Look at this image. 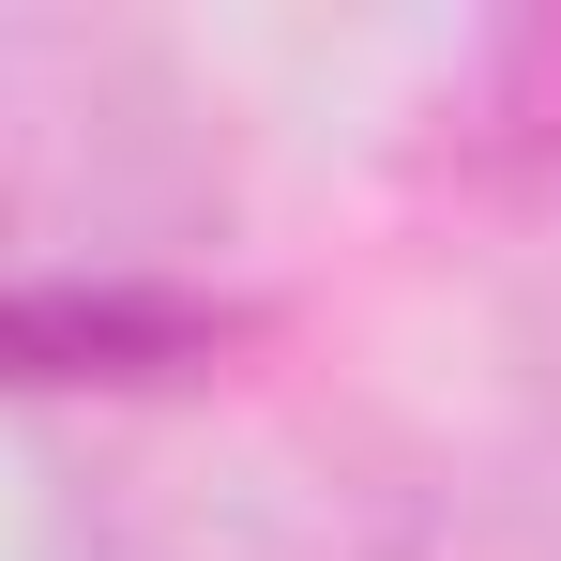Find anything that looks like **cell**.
I'll return each mask as SVG.
<instances>
[{"label": "cell", "mask_w": 561, "mask_h": 561, "mask_svg": "<svg viewBox=\"0 0 561 561\" xmlns=\"http://www.w3.org/2000/svg\"><path fill=\"white\" fill-rule=\"evenodd\" d=\"M243 334V304H213L183 274H46L0 288V394H137V379H197Z\"/></svg>", "instance_id": "obj_1"}, {"label": "cell", "mask_w": 561, "mask_h": 561, "mask_svg": "<svg viewBox=\"0 0 561 561\" xmlns=\"http://www.w3.org/2000/svg\"><path fill=\"white\" fill-rule=\"evenodd\" d=\"M410 561H561V410L516 456H485V485H456Z\"/></svg>", "instance_id": "obj_2"}, {"label": "cell", "mask_w": 561, "mask_h": 561, "mask_svg": "<svg viewBox=\"0 0 561 561\" xmlns=\"http://www.w3.org/2000/svg\"><path fill=\"white\" fill-rule=\"evenodd\" d=\"M470 122H485V152H516V168H561V15L485 46V77H470Z\"/></svg>", "instance_id": "obj_3"}]
</instances>
